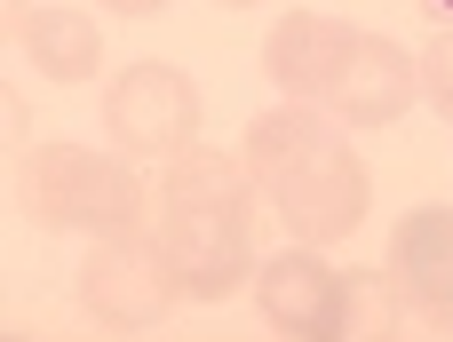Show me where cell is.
I'll return each instance as SVG.
<instances>
[{
    "label": "cell",
    "instance_id": "obj_14",
    "mask_svg": "<svg viewBox=\"0 0 453 342\" xmlns=\"http://www.w3.org/2000/svg\"><path fill=\"white\" fill-rule=\"evenodd\" d=\"M24 128H32V104H24V96H8V144H24Z\"/></svg>",
    "mask_w": 453,
    "mask_h": 342
},
{
    "label": "cell",
    "instance_id": "obj_7",
    "mask_svg": "<svg viewBox=\"0 0 453 342\" xmlns=\"http://www.w3.org/2000/svg\"><path fill=\"white\" fill-rule=\"evenodd\" d=\"M255 303L279 335H350V279L319 263V247H287L263 263Z\"/></svg>",
    "mask_w": 453,
    "mask_h": 342
},
{
    "label": "cell",
    "instance_id": "obj_8",
    "mask_svg": "<svg viewBox=\"0 0 453 342\" xmlns=\"http://www.w3.org/2000/svg\"><path fill=\"white\" fill-rule=\"evenodd\" d=\"M350 40H358V24L319 16V8H287V16L271 24V40H263V80L287 88V104H319L326 80H334L342 56H350Z\"/></svg>",
    "mask_w": 453,
    "mask_h": 342
},
{
    "label": "cell",
    "instance_id": "obj_5",
    "mask_svg": "<svg viewBox=\"0 0 453 342\" xmlns=\"http://www.w3.org/2000/svg\"><path fill=\"white\" fill-rule=\"evenodd\" d=\"M104 136H111L135 167H143V159H175V152L199 144V88H191L175 64L143 56V64H127V72L104 88Z\"/></svg>",
    "mask_w": 453,
    "mask_h": 342
},
{
    "label": "cell",
    "instance_id": "obj_11",
    "mask_svg": "<svg viewBox=\"0 0 453 342\" xmlns=\"http://www.w3.org/2000/svg\"><path fill=\"white\" fill-rule=\"evenodd\" d=\"M398 303H406V287H398L390 271L350 279V327H398Z\"/></svg>",
    "mask_w": 453,
    "mask_h": 342
},
{
    "label": "cell",
    "instance_id": "obj_1",
    "mask_svg": "<svg viewBox=\"0 0 453 342\" xmlns=\"http://www.w3.org/2000/svg\"><path fill=\"white\" fill-rule=\"evenodd\" d=\"M239 159H247L255 191L279 207V223H287L303 247H334V239L358 231L374 183H366V159L326 128V112H311V104L255 112Z\"/></svg>",
    "mask_w": 453,
    "mask_h": 342
},
{
    "label": "cell",
    "instance_id": "obj_16",
    "mask_svg": "<svg viewBox=\"0 0 453 342\" xmlns=\"http://www.w3.org/2000/svg\"><path fill=\"white\" fill-rule=\"evenodd\" d=\"M438 8H453V0H438Z\"/></svg>",
    "mask_w": 453,
    "mask_h": 342
},
{
    "label": "cell",
    "instance_id": "obj_15",
    "mask_svg": "<svg viewBox=\"0 0 453 342\" xmlns=\"http://www.w3.org/2000/svg\"><path fill=\"white\" fill-rule=\"evenodd\" d=\"M223 8H263V0H223Z\"/></svg>",
    "mask_w": 453,
    "mask_h": 342
},
{
    "label": "cell",
    "instance_id": "obj_12",
    "mask_svg": "<svg viewBox=\"0 0 453 342\" xmlns=\"http://www.w3.org/2000/svg\"><path fill=\"white\" fill-rule=\"evenodd\" d=\"M422 96L453 120V32H438V40L422 48Z\"/></svg>",
    "mask_w": 453,
    "mask_h": 342
},
{
    "label": "cell",
    "instance_id": "obj_6",
    "mask_svg": "<svg viewBox=\"0 0 453 342\" xmlns=\"http://www.w3.org/2000/svg\"><path fill=\"white\" fill-rule=\"evenodd\" d=\"M414 96H422V56H406L390 32H358L319 104H326L334 120H350V128H390Z\"/></svg>",
    "mask_w": 453,
    "mask_h": 342
},
{
    "label": "cell",
    "instance_id": "obj_13",
    "mask_svg": "<svg viewBox=\"0 0 453 342\" xmlns=\"http://www.w3.org/2000/svg\"><path fill=\"white\" fill-rule=\"evenodd\" d=\"M96 8H111V16H159V8H175V0H96Z\"/></svg>",
    "mask_w": 453,
    "mask_h": 342
},
{
    "label": "cell",
    "instance_id": "obj_9",
    "mask_svg": "<svg viewBox=\"0 0 453 342\" xmlns=\"http://www.w3.org/2000/svg\"><path fill=\"white\" fill-rule=\"evenodd\" d=\"M390 279L406 287V303L422 311V319H438L453 327V207H414L398 231H390Z\"/></svg>",
    "mask_w": 453,
    "mask_h": 342
},
{
    "label": "cell",
    "instance_id": "obj_4",
    "mask_svg": "<svg viewBox=\"0 0 453 342\" xmlns=\"http://www.w3.org/2000/svg\"><path fill=\"white\" fill-rule=\"evenodd\" d=\"M80 303H88L96 327H119V335H151V327H167L175 303H183V279H175L159 231L143 223V231H111V239H96L88 263H80Z\"/></svg>",
    "mask_w": 453,
    "mask_h": 342
},
{
    "label": "cell",
    "instance_id": "obj_10",
    "mask_svg": "<svg viewBox=\"0 0 453 342\" xmlns=\"http://www.w3.org/2000/svg\"><path fill=\"white\" fill-rule=\"evenodd\" d=\"M16 40H24L32 72L40 80H64V88H80L104 64V24H96V8H72V0H24Z\"/></svg>",
    "mask_w": 453,
    "mask_h": 342
},
{
    "label": "cell",
    "instance_id": "obj_3",
    "mask_svg": "<svg viewBox=\"0 0 453 342\" xmlns=\"http://www.w3.org/2000/svg\"><path fill=\"white\" fill-rule=\"evenodd\" d=\"M16 199L32 223L48 231H88V239H111V231H143L151 223V199L135 159L127 152H96V144H32L24 167H16Z\"/></svg>",
    "mask_w": 453,
    "mask_h": 342
},
{
    "label": "cell",
    "instance_id": "obj_2",
    "mask_svg": "<svg viewBox=\"0 0 453 342\" xmlns=\"http://www.w3.org/2000/svg\"><path fill=\"white\" fill-rule=\"evenodd\" d=\"M255 175L239 152H215V144H191L167 159V183L151 199V231L183 279V295L215 303L247 279L255 263Z\"/></svg>",
    "mask_w": 453,
    "mask_h": 342
}]
</instances>
